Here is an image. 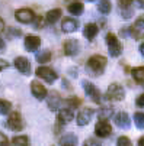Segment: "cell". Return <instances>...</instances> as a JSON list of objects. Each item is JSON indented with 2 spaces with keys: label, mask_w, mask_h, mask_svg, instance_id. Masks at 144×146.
Masks as SVG:
<instances>
[{
  "label": "cell",
  "mask_w": 144,
  "mask_h": 146,
  "mask_svg": "<svg viewBox=\"0 0 144 146\" xmlns=\"http://www.w3.org/2000/svg\"><path fill=\"white\" fill-rule=\"evenodd\" d=\"M80 49H81L80 42L77 39H74V38L67 39L66 42L63 44V52H64L66 56H76V55L80 54Z\"/></svg>",
  "instance_id": "obj_8"
},
{
  "label": "cell",
  "mask_w": 144,
  "mask_h": 146,
  "mask_svg": "<svg viewBox=\"0 0 144 146\" xmlns=\"http://www.w3.org/2000/svg\"><path fill=\"white\" fill-rule=\"evenodd\" d=\"M114 114V109L109 107V106H105V107H100L99 111H98V117L99 120H109Z\"/></svg>",
  "instance_id": "obj_25"
},
{
  "label": "cell",
  "mask_w": 144,
  "mask_h": 146,
  "mask_svg": "<svg viewBox=\"0 0 144 146\" xmlns=\"http://www.w3.org/2000/svg\"><path fill=\"white\" fill-rule=\"evenodd\" d=\"M98 33H99V26L96 23H87L85 26V29H83V35L89 40H93L98 36Z\"/></svg>",
  "instance_id": "obj_19"
},
{
  "label": "cell",
  "mask_w": 144,
  "mask_h": 146,
  "mask_svg": "<svg viewBox=\"0 0 144 146\" xmlns=\"http://www.w3.org/2000/svg\"><path fill=\"white\" fill-rule=\"evenodd\" d=\"M67 10H69V13H70V15L79 16V15L83 13L85 6H83V3H81V2H71V3L67 6Z\"/></svg>",
  "instance_id": "obj_23"
},
{
  "label": "cell",
  "mask_w": 144,
  "mask_h": 146,
  "mask_svg": "<svg viewBox=\"0 0 144 146\" xmlns=\"http://www.w3.org/2000/svg\"><path fill=\"white\" fill-rule=\"evenodd\" d=\"M137 2H138L140 7H144V0H137Z\"/></svg>",
  "instance_id": "obj_43"
},
{
  "label": "cell",
  "mask_w": 144,
  "mask_h": 146,
  "mask_svg": "<svg viewBox=\"0 0 144 146\" xmlns=\"http://www.w3.org/2000/svg\"><path fill=\"white\" fill-rule=\"evenodd\" d=\"M95 114V110L90 109V107H85V109H81L79 113H77V117H76V123H77V126L80 127H83L86 126V124H89L92 121V117Z\"/></svg>",
  "instance_id": "obj_10"
},
{
  "label": "cell",
  "mask_w": 144,
  "mask_h": 146,
  "mask_svg": "<svg viewBox=\"0 0 144 146\" xmlns=\"http://www.w3.org/2000/svg\"><path fill=\"white\" fill-rule=\"evenodd\" d=\"M118 2H119V7L121 9H128V7H131L134 0H118Z\"/></svg>",
  "instance_id": "obj_32"
},
{
  "label": "cell",
  "mask_w": 144,
  "mask_h": 146,
  "mask_svg": "<svg viewBox=\"0 0 144 146\" xmlns=\"http://www.w3.org/2000/svg\"><path fill=\"white\" fill-rule=\"evenodd\" d=\"M5 46H6V44H5V40L0 38V51H3L5 49Z\"/></svg>",
  "instance_id": "obj_40"
},
{
  "label": "cell",
  "mask_w": 144,
  "mask_h": 146,
  "mask_svg": "<svg viewBox=\"0 0 144 146\" xmlns=\"http://www.w3.org/2000/svg\"><path fill=\"white\" fill-rule=\"evenodd\" d=\"M106 65H108L106 56L96 54V55H92V56L87 59V62H86V70H87V72H89L90 75L99 77V75H102V74L105 72Z\"/></svg>",
  "instance_id": "obj_1"
},
{
  "label": "cell",
  "mask_w": 144,
  "mask_h": 146,
  "mask_svg": "<svg viewBox=\"0 0 144 146\" xmlns=\"http://www.w3.org/2000/svg\"><path fill=\"white\" fill-rule=\"evenodd\" d=\"M138 146H144V136L138 139Z\"/></svg>",
  "instance_id": "obj_41"
},
{
  "label": "cell",
  "mask_w": 144,
  "mask_h": 146,
  "mask_svg": "<svg viewBox=\"0 0 144 146\" xmlns=\"http://www.w3.org/2000/svg\"><path fill=\"white\" fill-rule=\"evenodd\" d=\"M64 103H66V106L70 107V109H77L80 104H81V100L77 98V97H69V98H66Z\"/></svg>",
  "instance_id": "obj_30"
},
{
  "label": "cell",
  "mask_w": 144,
  "mask_h": 146,
  "mask_svg": "<svg viewBox=\"0 0 144 146\" xmlns=\"http://www.w3.org/2000/svg\"><path fill=\"white\" fill-rule=\"evenodd\" d=\"M35 75L38 77V78H42L45 82H48V84H52V82L58 78V75H57V72L52 70V68H50V67H45L44 64L41 65V67H38L36 70H35Z\"/></svg>",
  "instance_id": "obj_6"
},
{
  "label": "cell",
  "mask_w": 144,
  "mask_h": 146,
  "mask_svg": "<svg viewBox=\"0 0 144 146\" xmlns=\"http://www.w3.org/2000/svg\"><path fill=\"white\" fill-rule=\"evenodd\" d=\"M134 123L138 129H144V113L143 111H137L134 113Z\"/></svg>",
  "instance_id": "obj_29"
},
{
  "label": "cell",
  "mask_w": 144,
  "mask_h": 146,
  "mask_svg": "<svg viewBox=\"0 0 144 146\" xmlns=\"http://www.w3.org/2000/svg\"><path fill=\"white\" fill-rule=\"evenodd\" d=\"M45 100H47V104H48L50 110H52V111L58 110L60 106H61V103H63V100H61V96H60L58 91H51L50 94H47Z\"/></svg>",
  "instance_id": "obj_16"
},
{
  "label": "cell",
  "mask_w": 144,
  "mask_h": 146,
  "mask_svg": "<svg viewBox=\"0 0 144 146\" xmlns=\"http://www.w3.org/2000/svg\"><path fill=\"white\" fill-rule=\"evenodd\" d=\"M63 86H64V87H67L69 90L71 88V87H70V84H69V81H66V80H63Z\"/></svg>",
  "instance_id": "obj_42"
},
{
  "label": "cell",
  "mask_w": 144,
  "mask_h": 146,
  "mask_svg": "<svg viewBox=\"0 0 144 146\" xmlns=\"http://www.w3.org/2000/svg\"><path fill=\"white\" fill-rule=\"evenodd\" d=\"M79 28V22L76 19H71V17H67L63 20V23H61V31L64 33H73L76 32Z\"/></svg>",
  "instance_id": "obj_18"
},
{
  "label": "cell",
  "mask_w": 144,
  "mask_h": 146,
  "mask_svg": "<svg viewBox=\"0 0 144 146\" xmlns=\"http://www.w3.org/2000/svg\"><path fill=\"white\" fill-rule=\"evenodd\" d=\"M131 75L137 84L144 87V67H135L131 70Z\"/></svg>",
  "instance_id": "obj_21"
},
{
  "label": "cell",
  "mask_w": 144,
  "mask_h": 146,
  "mask_svg": "<svg viewBox=\"0 0 144 146\" xmlns=\"http://www.w3.org/2000/svg\"><path fill=\"white\" fill-rule=\"evenodd\" d=\"M61 15H63L61 9H51V10H48L47 15H45V22H47L48 25H54V23H57L58 20H60Z\"/></svg>",
  "instance_id": "obj_20"
},
{
  "label": "cell",
  "mask_w": 144,
  "mask_h": 146,
  "mask_svg": "<svg viewBox=\"0 0 144 146\" xmlns=\"http://www.w3.org/2000/svg\"><path fill=\"white\" fill-rule=\"evenodd\" d=\"M24 46H25V49L29 51V52L38 51L39 46H41V38L36 36V35H28V36L25 38V40H24Z\"/></svg>",
  "instance_id": "obj_15"
},
{
  "label": "cell",
  "mask_w": 144,
  "mask_h": 146,
  "mask_svg": "<svg viewBox=\"0 0 144 146\" xmlns=\"http://www.w3.org/2000/svg\"><path fill=\"white\" fill-rule=\"evenodd\" d=\"M116 145H118V146H130V145H131V140H130V137H127V136H119L118 140H116Z\"/></svg>",
  "instance_id": "obj_31"
},
{
  "label": "cell",
  "mask_w": 144,
  "mask_h": 146,
  "mask_svg": "<svg viewBox=\"0 0 144 146\" xmlns=\"http://www.w3.org/2000/svg\"><path fill=\"white\" fill-rule=\"evenodd\" d=\"M25 123H24V119H22V114L19 111H10L9 113V117H7V121H6V127L13 130V132H20L24 129Z\"/></svg>",
  "instance_id": "obj_3"
},
{
  "label": "cell",
  "mask_w": 144,
  "mask_h": 146,
  "mask_svg": "<svg viewBox=\"0 0 144 146\" xmlns=\"http://www.w3.org/2000/svg\"><path fill=\"white\" fill-rule=\"evenodd\" d=\"M138 51H140V54H141V56L144 58V42L140 45V48H138Z\"/></svg>",
  "instance_id": "obj_39"
},
{
  "label": "cell",
  "mask_w": 144,
  "mask_h": 146,
  "mask_svg": "<svg viewBox=\"0 0 144 146\" xmlns=\"http://www.w3.org/2000/svg\"><path fill=\"white\" fill-rule=\"evenodd\" d=\"M7 33H9V36H20V35H22V31H20V29H15V28H9Z\"/></svg>",
  "instance_id": "obj_33"
},
{
  "label": "cell",
  "mask_w": 144,
  "mask_h": 146,
  "mask_svg": "<svg viewBox=\"0 0 144 146\" xmlns=\"http://www.w3.org/2000/svg\"><path fill=\"white\" fill-rule=\"evenodd\" d=\"M81 86H83L85 94H86L95 104H100V103H102V94H100V91L98 90V87L93 84V82L85 80L83 82H81Z\"/></svg>",
  "instance_id": "obj_5"
},
{
  "label": "cell",
  "mask_w": 144,
  "mask_h": 146,
  "mask_svg": "<svg viewBox=\"0 0 144 146\" xmlns=\"http://www.w3.org/2000/svg\"><path fill=\"white\" fill-rule=\"evenodd\" d=\"M135 104L138 107H144V94H140L138 97H137V100H135Z\"/></svg>",
  "instance_id": "obj_36"
},
{
  "label": "cell",
  "mask_w": 144,
  "mask_h": 146,
  "mask_svg": "<svg viewBox=\"0 0 144 146\" xmlns=\"http://www.w3.org/2000/svg\"><path fill=\"white\" fill-rule=\"evenodd\" d=\"M15 68L24 75H29L31 74V62L26 56H16L13 61Z\"/></svg>",
  "instance_id": "obj_11"
},
{
  "label": "cell",
  "mask_w": 144,
  "mask_h": 146,
  "mask_svg": "<svg viewBox=\"0 0 144 146\" xmlns=\"http://www.w3.org/2000/svg\"><path fill=\"white\" fill-rule=\"evenodd\" d=\"M7 67H9L7 62H6V61H3V59H0V71L5 70V68H7Z\"/></svg>",
  "instance_id": "obj_37"
},
{
  "label": "cell",
  "mask_w": 144,
  "mask_h": 146,
  "mask_svg": "<svg viewBox=\"0 0 144 146\" xmlns=\"http://www.w3.org/2000/svg\"><path fill=\"white\" fill-rule=\"evenodd\" d=\"M15 146H28L29 145V137L28 136H16L12 139V143Z\"/></svg>",
  "instance_id": "obj_28"
},
{
  "label": "cell",
  "mask_w": 144,
  "mask_h": 146,
  "mask_svg": "<svg viewBox=\"0 0 144 146\" xmlns=\"http://www.w3.org/2000/svg\"><path fill=\"white\" fill-rule=\"evenodd\" d=\"M35 13H34V10H31V9H26V7H24V9H17L16 12H15V19L17 20L19 23H22V25H29V23H32L34 20H35Z\"/></svg>",
  "instance_id": "obj_7"
},
{
  "label": "cell",
  "mask_w": 144,
  "mask_h": 146,
  "mask_svg": "<svg viewBox=\"0 0 144 146\" xmlns=\"http://www.w3.org/2000/svg\"><path fill=\"white\" fill-rule=\"evenodd\" d=\"M35 59L36 62H39V64H47V62L51 61V52L44 49V51H39L35 54Z\"/></svg>",
  "instance_id": "obj_24"
},
{
  "label": "cell",
  "mask_w": 144,
  "mask_h": 146,
  "mask_svg": "<svg viewBox=\"0 0 144 146\" xmlns=\"http://www.w3.org/2000/svg\"><path fill=\"white\" fill-rule=\"evenodd\" d=\"M29 86H31V93H32V96H34L36 100H44V98L47 97L48 91H47L45 86H42V82L34 80V81H31Z\"/></svg>",
  "instance_id": "obj_12"
},
{
  "label": "cell",
  "mask_w": 144,
  "mask_h": 146,
  "mask_svg": "<svg viewBox=\"0 0 144 146\" xmlns=\"http://www.w3.org/2000/svg\"><path fill=\"white\" fill-rule=\"evenodd\" d=\"M114 121L119 129H130V126H131V119H130L128 113H125V111H119L118 114H115Z\"/></svg>",
  "instance_id": "obj_17"
},
{
  "label": "cell",
  "mask_w": 144,
  "mask_h": 146,
  "mask_svg": "<svg viewBox=\"0 0 144 146\" xmlns=\"http://www.w3.org/2000/svg\"><path fill=\"white\" fill-rule=\"evenodd\" d=\"M87 2H95V0H87Z\"/></svg>",
  "instance_id": "obj_44"
},
{
  "label": "cell",
  "mask_w": 144,
  "mask_h": 146,
  "mask_svg": "<svg viewBox=\"0 0 144 146\" xmlns=\"http://www.w3.org/2000/svg\"><path fill=\"white\" fill-rule=\"evenodd\" d=\"M85 146H100V142L96 140V139H86Z\"/></svg>",
  "instance_id": "obj_34"
},
{
  "label": "cell",
  "mask_w": 144,
  "mask_h": 146,
  "mask_svg": "<svg viewBox=\"0 0 144 146\" xmlns=\"http://www.w3.org/2000/svg\"><path fill=\"white\" fill-rule=\"evenodd\" d=\"M77 143H79L77 136H76V135H73V133L64 135L63 137H61V139L58 140V145H61V146H76Z\"/></svg>",
  "instance_id": "obj_22"
},
{
  "label": "cell",
  "mask_w": 144,
  "mask_h": 146,
  "mask_svg": "<svg viewBox=\"0 0 144 146\" xmlns=\"http://www.w3.org/2000/svg\"><path fill=\"white\" fill-rule=\"evenodd\" d=\"M98 10L102 13V15H109L111 10H112V5L109 0H100L99 5H98Z\"/></svg>",
  "instance_id": "obj_27"
},
{
  "label": "cell",
  "mask_w": 144,
  "mask_h": 146,
  "mask_svg": "<svg viewBox=\"0 0 144 146\" xmlns=\"http://www.w3.org/2000/svg\"><path fill=\"white\" fill-rule=\"evenodd\" d=\"M95 135L100 139L109 137L112 135V126L108 123V120H99L95 124Z\"/></svg>",
  "instance_id": "obj_9"
},
{
  "label": "cell",
  "mask_w": 144,
  "mask_h": 146,
  "mask_svg": "<svg viewBox=\"0 0 144 146\" xmlns=\"http://www.w3.org/2000/svg\"><path fill=\"white\" fill-rule=\"evenodd\" d=\"M5 28H6V25H5V20L0 17V33H2L3 31H5Z\"/></svg>",
  "instance_id": "obj_38"
},
{
  "label": "cell",
  "mask_w": 144,
  "mask_h": 146,
  "mask_svg": "<svg viewBox=\"0 0 144 146\" xmlns=\"http://www.w3.org/2000/svg\"><path fill=\"white\" fill-rule=\"evenodd\" d=\"M106 45H108L109 55L112 58H118L122 54V44H121V40L118 39V36L115 33L109 32L106 35Z\"/></svg>",
  "instance_id": "obj_2"
},
{
  "label": "cell",
  "mask_w": 144,
  "mask_h": 146,
  "mask_svg": "<svg viewBox=\"0 0 144 146\" xmlns=\"http://www.w3.org/2000/svg\"><path fill=\"white\" fill-rule=\"evenodd\" d=\"M7 145H9V139H7V136H6L5 133L0 132V146H7Z\"/></svg>",
  "instance_id": "obj_35"
},
{
  "label": "cell",
  "mask_w": 144,
  "mask_h": 146,
  "mask_svg": "<svg viewBox=\"0 0 144 146\" xmlns=\"http://www.w3.org/2000/svg\"><path fill=\"white\" fill-rule=\"evenodd\" d=\"M130 33L137 40H140V39L144 38V16H140L134 22V25L130 28Z\"/></svg>",
  "instance_id": "obj_13"
},
{
  "label": "cell",
  "mask_w": 144,
  "mask_h": 146,
  "mask_svg": "<svg viewBox=\"0 0 144 146\" xmlns=\"http://www.w3.org/2000/svg\"><path fill=\"white\" fill-rule=\"evenodd\" d=\"M105 97L109 101H121V100H124V97H125V91H124V88H122L121 84H118V82H112V84H109V87L106 90Z\"/></svg>",
  "instance_id": "obj_4"
},
{
  "label": "cell",
  "mask_w": 144,
  "mask_h": 146,
  "mask_svg": "<svg viewBox=\"0 0 144 146\" xmlns=\"http://www.w3.org/2000/svg\"><path fill=\"white\" fill-rule=\"evenodd\" d=\"M12 111V103L9 100L0 98V116H7Z\"/></svg>",
  "instance_id": "obj_26"
},
{
  "label": "cell",
  "mask_w": 144,
  "mask_h": 146,
  "mask_svg": "<svg viewBox=\"0 0 144 146\" xmlns=\"http://www.w3.org/2000/svg\"><path fill=\"white\" fill-rule=\"evenodd\" d=\"M57 123L63 124L66 126L67 123H70L71 120H74V113H73V109L70 107H64V109H58L57 110Z\"/></svg>",
  "instance_id": "obj_14"
}]
</instances>
